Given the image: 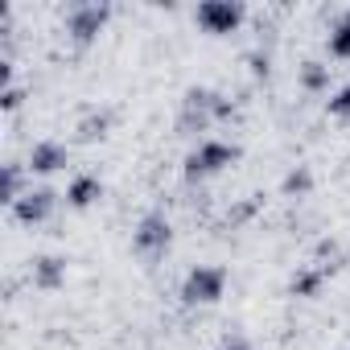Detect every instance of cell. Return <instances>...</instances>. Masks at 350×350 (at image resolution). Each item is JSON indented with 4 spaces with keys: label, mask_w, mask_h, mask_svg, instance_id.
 <instances>
[{
    "label": "cell",
    "mask_w": 350,
    "mask_h": 350,
    "mask_svg": "<svg viewBox=\"0 0 350 350\" xmlns=\"http://www.w3.org/2000/svg\"><path fill=\"white\" fill-rule=\"evenodd\" d=\"M239 116V103L215 87H190L182 95V107H178V132L182 136H198V132H211L215 124H231Z\"/></svg>",
    "instance_id": "cell-1"
},
{
    "label": "cell",
    "mask_w": 350,
    "mask_h": 350,
    "mask_svg": "<svg viewBox=\"0 0 350 350\" xmlns=\"http://www.w3.org/2000/svg\"><path fill=\"white\" fill-rule=\"evenodd\" d=\"M235 161H239V144L219 140V136H202V140L186 152V161H182V178H186L190 186H198V182L219 178V173L231 169Z\"/></svg>",
    "instance_id": "cell-2"
},
{
    "label": "cell",
    "mask_w": 350,
    "mask_h": 350,
    "mask_svg": "<svg viewBox=\"0 0 350 350\" xmlns=\"http://www.w3.org/2000/svg\"><path fill=\"white\" fill-rule=\"evenodd\" d=\"M111 21V5H103V0H75V5H66L62 13V29H66V42L87 50L99 42V33L107 29Z\"/></svg>",
    "instance_id": "cell-3"
},
{
    "label": "cell",
    "mask_w": 350,
    "mask_h": 350,
    "mask_svg": "<svg viewBox=\"0 0 350 350\" xmlns=\"http://www.w3.org/2000/svg\"><path fill=\"white\" fill-rule=\"evenodd\" d=\"M169 247H173V223H169V215H165V211L140 215V223L132 227V252H136L140 260L157 264V260H165Z\"/></svg>",
    "instance_id": "cell-4"
},
{
    "label": "cell",
    "mask_w": 350,
    "mask_h": 350,
    "mask_svg": "<svg viewBox=\"0 0 350 350\" xmlns=\"http://www.w3.org/2000/svg\"><path fill=\"white\" fill-rule=\"evenodd\" d=\"M223 293H227V268L223 264H194L182 280L186 305H219Z\"/></svg>",
    "instance_id": "cell-5"
},
{
    "label": "cell",
    "mask_w": 350,
    "mask_h": 350,
    "mask_svg": "<svg viewBox=\"0 0 350 350\" xmlns=\"http://www.w3.org/2000/svg\"><path fill=\"white\" fill-rule=\"evenodd\" d=\"M243 21H247V9L239 5V0H206V5L194 9V25L202 33H215V38L235 33Z\"/></svg>",
    "instance_id": "cell-6"
},
{
    "label": "cell",
    "mask_w": 350,
    "mask_h": 350,
    "mask_svg": "<svg viewBox=\"0 0 350 350\" xmlns=\"http://www.w3.org/2000/svg\"><path fill=\"white\" fill-rule=\"evenodd\" d=\"M54 211H58V190H50V186H33V190L13 206V219H17L21 227H42V223L54 219Z\"/></svg>",
    "instance_id": "cell-7"
},
{
    "label": "cell",
    "mask_w": 350,
    "mask_h": 350,
    "mask_svg": "<svg viewBox=\"0 0 350 350\" xmlns=\"http://www.w3.org/2000/svg\"><path fill=\"white\" fill-rule=\"evenodd\" d=\"M111 128H116V107L91 103V107H83L79 120H75V140H79V144H99V140L111 136Z\"/></svg>",
    "instance_id": "cell-8"
},
{
    "label": "cell",
    "mask_w": 350,
    "mask_h": 350,
    "mask_svg": "<svg viewBox=\"0 0 350 350\" xmlns=\"http://www.w3.org/2000/svg\"><path fill=\"white\" fill-rule=\"evenodd\" d=\"M25 165H29V173H58V169L70 165V148L62 140H50V136L46 140H33Z\"/></svg>",
    "instance_id": "cell-9"
},
{
    "label": "cell",
    "mask_w": 350,
    "mask_h": 350,
    "mask_svg": "<svg viewBox=\"0 0 350 350\" xmlns=\"http://www.w3.org/2000/svg\"><path fill=\"white\" fill-rule=\"evenodd\" d=\"M29 284H33L38 293H54V288H62V284H66V260L54 256V252L33 256V260H29Z\"/></svg>",
    "instance_id": "cell-10"
},
{
    "label": "cell",
    "mask_w": 350,
    "mask_h": 350,
    "mask_svg": "<svg viewBox=\"0 0 350 350\" xmlns=\"http://www.w3.org/2000/svg\"><path fill=\"white\" fill-rule=\"evenodd\" d=\"M99 198H103V182L95 178V173H79V178H70V186H66V206L87 211V206H95Z\"/></svg>",
    "instance_id": "cell-11"
},
{
    "label": "cell",
    "mask_w": 350,
    "mask_h": 350,
    "mask_svg": "<svg viewBox=\"0 0 350 350\" xmlns=\"http://www.w3.org/2000/svg\"><path fill=\"white\" fill-rule=\"evenodd\" d=\"M325 280H329L325 268H317V264H301V268L293 272V280H288V293L301 297V301H313V297L325 288Z\"/></svg>",
    "instance_id": "cell-12"
},
{
    "label": "cell",
    "mask_w": 350,
    "mask_h": 350,
    "mask_svg": "<svg viewBox=\"0 0 350 350\" xmlns=\"http://www.w3.org/2000/svg\"><path fill=\"white\" fill-rule=\"evenodd\" d=\"M29 190H33V186H29V165L9 161V165H5V194H0V198H5V206L13 211V206H17Z\"/></svg>",
    "instance_id": "cell-13"
},
{
    "label": "cell",
    "mask_w": 350,
    "mask_h": 350,
    "mask_svg": "<svg viewBox=\"0 0 350 350\" xmlns=\"http://www.w3.org/2000/svg\"><path fill=\"white\" fill-rule=\"evenodd\" d=\"M280 194H284L288 202H305V198L313 194V169H309V165H293V169L284 173V182H280Z\"/></svg>",
    "instance_id": "cell-14"
},
{
    "label": "cell",
    "mask_w": 350,
    "mask_h": 350,
    "mask_svg": "<svg viewBox=\"0 0 350 350\" xmlns=\"http://www.w3.org/2000/svg\"><path fill=\"white\" fill-rule=\"evenodd\" d=\"M297 83H301L305 95H325L329 91V66L317 62V58H309V62L297 66Z\"/></svg>",
    "instance_id": "cell-15"
},
{
    "label": "cell",
    "mask_w": 350,
    "mask_h": 350,
    "mask_svg": "<svg viewBox=\"0 0 350 350\" xmlns=\"http://www.w3.org/2000/svg\"><path fill=\"white\" fill-rule=\"evenodd\" d=\"M260 211H264V198H260V194H252V198H239V202H231V206H227V215H223V227H231V231H235V227H247V223H252Z\"/></svg>",
    "instance_id": "cell-16"
},
{
    "label": "cell",
    "mask_w": 350,
    "mask_h": 350,
    "mask_svg": "<svg viewBox=\"0 0 350 350\" xmlns=\"http://www.w3.org/2000/svg\"><path fill=\"white\" fill-rule=\"evenodd\" d=\"M329 54L334 58H350V9H342L338 13V21L329 25Z\"/></svg>",
    "instance_id": "cell-17"
},
{
    "label": "cell",
    "mask_w": 350,
    "mask_h": 350,
    "mask_svg": "<svg viewBox=\"0 0 350 350\" xmlns=\"http://www.w3.org/2000/svg\"><path fill=\"white\" fill-rule=\"evenodd\" d=\"M247 70H252L256 79H268V75H272V46H256V50H247Z\"/></svg>",
    "instance_id": "cell-18"
},
{
    "label": "cell",
    "mask_w": 350,
    "mask_h": 350,
    "mask_svg": "<svg viewBox=\"0 0 350 350\" xmlns=\"http://www.w3.org/2000/svg\"><path fill=\"white\" fill-rule=\"evenodd\" d=\"M219 350H252V338L243 329H227L223 342H219Z\"/></svg>",
    "instance_id": "cell-19"
},
{
    "label": "cell",
    "mask_w": 350,
    "mask_h": 350,
    "mask_svg": "<svg viewBox=\"0 0 350 350\" xmlns=\"http://www.w3.org/2000/svg\"><path fill=\"white\" fill-rule=\"evenodd\" d=\"M329 116H342V120H350V83L329 99Z\"/></svg>",
    "instance_id": "cell-20"
},
{
    "label": "cell",
    "mask_w": 350,
    "mask_h": 350,
    "mask_svg": "<svg viewBox=\"0 0 350 350\" xmlns=\"http://www.w3.org/2000/svg\"><path fill=\"white\" fill-rule=\"evenodd\" d=\"M21 103H25V91H21L17 83H13V87H5V99H0V107H5V111H17Z\"/></svg>",
    "instance_id": "cell-21"
}]
</instances>
